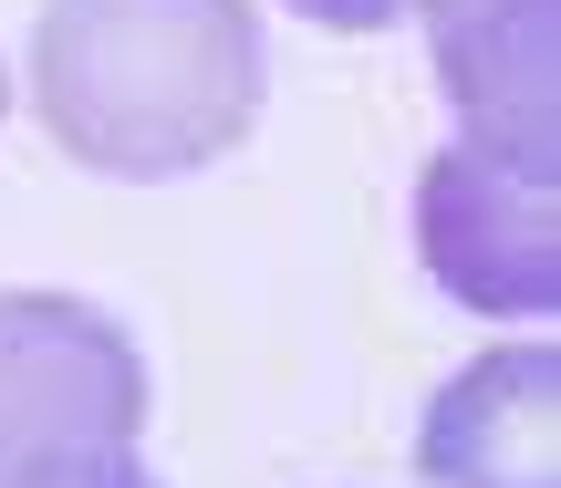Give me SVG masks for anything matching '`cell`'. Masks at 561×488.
<instances>
[{
	"instance_id": "cell-2",
	"label": "cell",
	"mask_w": 561,
	"mask_h": 488,
	"mask_svg": "<svg viewBox=\"0 0 561 488\" xmlns=\"http://www.w3.org/2000/svg\"><path fill=\"white\" fill-rule=\"evenodd\" d=\"M146 353L73 291H0V488H136Z\"/></svg>"
},
{
	"instance_id": "cell-3",
	"label": "cell",
	"mask_w": 561,
	"mask_h": 488,
	"mask_svg": "<svg viewBox=\"0 0 561 488\" xmlns=\"http://www.w3.org/2000/svg\"><path fill=\"white\" fill-rule=\"evenodd\" d=\"M416 260L437 270L447 302L489 323H551L561 302V187L520 166L447 146L416 166Z\"/></svg>"
},
{
	"instance_id": "cell-4",
	"label": "cell",
	"mask_w": 561,
	"mask_h": 488,
	"mask_svg": "<svg viewBox=\"0 0 561 488\" xmlns=\"http://www.w3.org/2000/svg\"><path fill=\"white\" fill-rule=\"evenodd\" d=\"M458 146L551 177L561 166V0H416Z\"/></svg>"
},
{
	"instance_id": "cell-7",
	"label": "cell",
	"mask_w": 561,
	"mask_h": 488,
	"mask_svg": "<svg viewBox=\"0 0 561 488\" xmlns=\"http://www.w3.org/2000/svg\"><path fill=\"white\" fill-rule=\"evenodd\" d=\"M0 115H11V73H0Z\"/></svg>"
},
{
	"instance_id": "cell-6",
	"label": "cell",
	"mask_w": 561,
	"mask_h": 488,
	"mask_svg": "<svg viewBox=\"0 0 561 488\" xmlns=\"http://www.w3.org/2000/svg\"><path fill=\"white\" fill-rule=\"evenodd\" d=\"M280 11H301L312 32H396L416 0H280Z\"/></svg>"
},
{
	"instance_id": "cell-1",
	"label": "cell",
	"mask_w": 561,
	"mask_h": 488,
	"mask_svg": "<svg viewBox=\"0 0 561 488\" xmlns=\"http://www.w3.org/2000/svg\"><path fill=\"white\" fill-rule=\"evenodd\" d=\"M261 0H42L32 21V115L115 187L219 166L261 125Z\"/></svg>"
},
{
	"instance_id": "cell-5",
	"label": "cell",
	"mask_w": 561,
	"mask_h": 488,
	"mask_svg": "<svg viewBox=\"0 0 561 488\" xmlns=\"http://www.w3.org/2000/svg\"><path fill=\"white\" fill-rule=\"evenodd\" d=\"M416 478L426 488H561V353L489 344L437 385L416 427Z\"/></svg>"
},
{
	"instance_id": "cell-8",
	"label": "cell",
	"mask_w": 561,
	"mask_h": 488,
	"mask_svg": "<svg viewBox=\"0 0 561 488\" xmlns=\"http://www.w3.org/2000/svg\"><path fill=\"white\" fill-rule=\"evenodd\" d=\"M136 488H157V478H136Z\"/></svg>"
}]
</instances>
